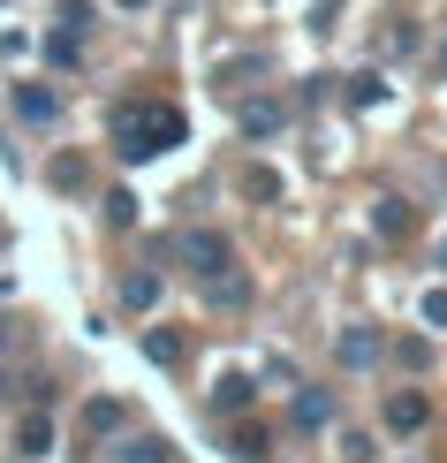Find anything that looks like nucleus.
<instances>
[{"mask_svg":"<svg viewBox=\"0 0 447 463\" xmlns=\"http://www.w3.org/2000/svg\"><path fill=\"white\" fill-rule=\"evenodd\" d=\"M107 129H114V152L122 160H152V152H167V145H182L190 137V122L174 107H152V99H122L107 114Z\"/></svg>","mask_w":447,"mask_h":463,"instance_id":"nucleus-1","label":"nucleus"},{"mask_svg":"<svg viewBox=\"0 0 447 463\" xmlns=\"http://www.w3.org/2000/svg\"><path fill=\"white\" fill-rule=\"evenodd\" d=\"M379 357H386V335H379L372 319H357V326H341V335H334V364H341V373H372Z\"/></svg>","mask_w":447,"mask_h":463,"instance_id":"nucleus-2","label":"nucleus"},{"mask_svg":"<svg viewBox=\"0 0 447 463\" xmlns=\"http://www.w3.org/2000/svg\"><path fill=\"white\" fill-rule=\"evenodd\" d=\"M174 259L205 281V274H220V266H228V236H220V228H182V236H174Z\"/></svg>","mask_w":447,"mask_h":463,"instance_id":"nucleus-3","label":"nucleus"},{"mask_svg":"<svg viewBox=\"0 0 447 463\" xmlns=\"http://www.w3.org/2000/svg\"><path fill=\"white\" fill-rule=\"evenodd\" d=\"M379 426L402 433V440L424 433V426H433V395H424V388H395V395H386V411H379Z\"/></svg>","mask_w":447,"mask_h":463,"instance_id":"nucleus-4","label":"nucleus"},{"mask_svg":"<svg viewBox=\"0 0 447 463\" xmlns=\"http://www.w3.org/2000/svg\"><path fill=\"white\" fill-rule=\"evenodd\" d=\"M288 426H296V433H326V426H334V388H296Z\"/></svg>","mask_w":447,"mask_h":463,"instance_id":"nucleus-5","label":"nucleus"},{"mask_svg":"<svg viewBox=\"0 0 447 463\" xmlns=\"http://www.w3.org/2000/svg\"><path fill=\"white\" fill-rule=\"evenodd\" d=\"M250 402H258V380L250 373H220L212 380V411L220 418H250Z\"/></svg>","mask_w":447,"mask_h":463,"instance_id":"nucleus-6","label":"nucleus"},{"mask_svg":"<svg viewBox=\"0 0 447 463\" xmlns=\"http://www.w3.org/2000/svg\"><path fill=\"white\" fill-rule=\"evenodd\" d=\"M281 122H288L281 99H243V107H236V129H243V137H274Z\"/></svg>","mask_w":447,"mask_h":463,"instance_id":"nucleus-7","label":"nucleus"},{"mask_svg":"<svg viewBox=\"0 0 447 463\" xmlns=\"http://www.w3.org/2000/svg\"><path fill=\"white\" fill-rule=\"evenodd\" d=\"M15 114H23V122H61V91H46V84H15Z\"/></svg>","mask_w":447,"mask_h":463,"instance_id":"nucleus-8","label":"nucleus"},{"mask_svg":"<svg viewBox=\"0 0 447 463\" xmlns=\"http://www.w3.org/2000/svg\"><path fill=\"white\" fill-rule=\"evenodd\" d=\"M205 297H212V312H243L250 304V274H228L220 266V274H205Z\"/></svg>","mask_w":447,"mask_h":463,"instance_id":"nucleus-9","label":"nucleus"},{"mask_svg":"<svg viewBox=\"0 0 447 463\" xmlns=\"http://www.w3.org/2000/svg\"><path fill=\"white\" fill-rule=\"evenodd\" d=\"M122 418H129V411H122V402H114V395H91V402H84V433H91V440L122 433Z\"/></svg>","mask_w":447,"mask_h":463,"instance_id":"nucleus-10","label":"nucleus"},{"mask_svg":"<svg viewBox=\"0 0 447 463\" xmlns=\"http://www.w3.org/2000/svg\"><path fill=\"white\" fill-rule=\"evenodd\" d=\"M122 304H129V312H152V304H160V274H152V266L122 274Z\"/></svg>","mask_w":447,"mask_h":463,"instance_id":"nucleus-11","label":"nucleus"},{"mask_svg":"<svg viewBox=\"0 0 447 463\" xmlns=\"http://www.w3.org/2000/svg\"><path fill=\"white\" fill-rule=\"evenodd\" d=\"M46 449H53V418H46V411H31L23 426H15V456H46Z\"/></svg>","mask_w":447,"mask_h":463,"instance_id":"nucleus-12","label":"nucleus"},{"mask_svg":"<svg viewBox=\"0 0 447 463\" xmlns=\"http://www.w3.org/2000/svg\"><path fill=\"white\" fill-rule=\"evenodd\" d=\"M243 198L250 205H274L281 198V175H274V167H243Z\"/></svg>","mask_w":447,"mask_h":463,"instance_id":"nucleus-13","label":"nucleus"},{"mask_svg":"<svg viewBox=\"0 0 447 463\" xmlns=\"http://www.w3.org/2000/svg\"><path fill=\"white\" fill-rule=\"evenodd\" d=\"M182 350H190V342L167 335V326H152V335H144V357H152V364H182Z\"/></svg>","mask_w":447,"mask_h":463,"instance_id":"nucleus-14","label":"nucleus"},{"mask_svg":"<svg viewBox=\"0 0 447 463\" xmlns=\"http://www.w3.org/2000/svg\"><path fill=\"white\" fill-rule=\"evenodd\" d=\"M122 463H174V456L160 433H137V440H122Z\"/></svg>","mask_w":447,"mask_h":463,"instance_id":"nucleus-15","label":"nucleus"},{"mask_svg":"<svg viewBox=\"0 0 447 463\" xmlns=\"http://www.w3.org/2000/svg\"><path fill=\"white\" fill-rule=\"evenodd\" d=\"M372 228H379L386 243H395L402 228H410V205H402V198H379V213H372Z\"/></svg>","mask_w":447,"mask_h":463,"instance_id":"nucleus-16","label":"nucleus"},{"mask_svg":"<svg viewBox=\"0 0 447 463\" xmlns=\"http://www.w3.org/2000/svg\"><path fill=\"white\" fill-rule=\"evenodd\" d=\"M395 364H402V373H424V364H433V342H424V335H402V342H395Z\"/></svg>","mask_w":447,"mask_h":463,"instance_id":"nucleus-17","label":"nucleus"},{"mask_svg":"<svg viewBox=\"0 0 447 463\" xmlns=\"http://www.w3.org/2000/svg\"><path fill=\"white\" fill-rule=\"evenodd\" d=\"M236 456H243V463H265V456H274V440H265V426H236Z\"/></svg>","mask_w":447,"mask_h":463,"instance_id":"nucleus-18","label":"nucleus"},{"mask_svg":"<svg viewBox=\"0 0 447 463\" xmlns=\"http://www.w3.org/2000/svg\"><path fill=\"white\" fill-rule=\"evenodd\" d=\"M341 99H349V107H379V99H386V84H379V76H349Z\"/></svg>","mask_w":447,"mask_h":463,"instance_id":"nucleus-19","label":"nucleus"},{"mask_svg":"<svg viewBox=\"0 0 447 463\" xmlns=\"http://www.w3.org/2000/svg\"><path fill=\"white\" fill-rule=\"evenodd\" d=\"M46 61H53V69H76V61H84V46H76V31H53V38H46Z\"/></svg>","mask_w":447,"mask_h":463,"instance_id":"nucleus-20","label":"nucleus"},{"mask_svg":"<svg viewBox=\"0 0 447 463\" xmlns=\"http://www.w3.org/2000/svg\"><path fill=\"white\" fill-rule=\"evenodd\" d=\"M417 319H424V326H447V281H433V288L417 297Z\"/></svg>","mask_w":447,"mask_h":463,"instance_id":"nucleus-21","label":"nucleus"},{"mask_svg":"<svg viewBox=\"0 0 447 463\" xmlns=\"http://www.w3.org/2000/svg\"><path fill=\"white\" fill-rule=\"evenodd\" d=\"M129 221H137V198H129V190H114V198H107V228H129Z\"/></svg>","mask_w":447,"mask_h":463,"instance_id":"nucleus-22","label":"nucleus"},{"mask_svg":"<svg viewBox=\"0 0 447 463\" xmlns=\"http://www.w3.org/2000/svg\"><path fill=\"white\" fill-rule=\"evenodd\" d=\"M53 183H61V190H84V160H76V152H61V160H53Z\"/></svg>","mask_w":447,"mask_h":463,"instance_id":"nucleus-23","label":"nucleus"},{"mask_svg":"<svg viewBox=\"0 0 447 463\" xmlns=\"http://www.w3.org/2000/svg\"><path fill=\"white\" fill-rule=\"evenodd\" d=\"M61 31H91V0H61Z\"/></svg>","mask_w":447,"mask_h":463,"instance_id":"nucleus-24","label":"nucleus"},{"mask_svg":"<svg viewBox=\"0 0 447 463\" xmlns=\"http://www.w3.org/2000/svg\"><path fill=\"white\" fill-rule=\"evenodd\" d=\"M341 456L349 463H372V433H341Z\"/></svg>","mask_w":447,"mask_h":463,"instance_id":"nucleus-25","label":"nucleus"},{"mask_svg":"<svg viewBox=\"0 0 447 463\" xmlns=\"http://www.w3.org/2000/svg\"><path fill=\"white\" fill-rule=\"evenodd\" d=\"M0 350H15V319H0Z\"/></svg>","mask_w":447,"mask_h":463,"instance_id":"nucleus-26","label":"nucleus"},{"mask_svg":"<svg viewBox=\"0 0 447 463\" xmlns=\"http://www.w3.org/2000/svg\"><path fill=\"white\" fill-rule=\"evenodd\" d=\"M433 266H440V274H447V236H440V250H433Z\"/></svg>","mask_w":447,"mask_h":463,"instance_id":"nucleus-27","label":"nucleus"},{"mask_svg":"<svg viewBox=\"0 0 447 463\" xmlns=\"http://www.w3.org/2000/svg\"><path fill=\"white\" fill-rule=\"evenodd\" d=\"M114 8H152V0H114Z\"/></svg>","mask_w":447,"mask_h":463,"instance_id":"nucleus-28","label":"nucleus"}]
</instances>
